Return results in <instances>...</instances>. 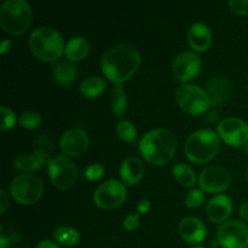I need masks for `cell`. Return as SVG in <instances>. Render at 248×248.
Instances as JSON below:
<instances>
[{"label": "cell", "instance_id": "obj_40", "mask_svg": "<svg viewBox=\"0 0 248 248\" xmlns=\"http://www.w3.org/2000/svg\"><path fill=\"white\" fill-rule=\"evenodd\" d=\"M191 248H205V247H202V246H195V247H191Z\"/></svg>", "mask_w": 248, "mask_h": 248}, {"label": "cell", "instance_id": "obj_28", "mask_svg": "<svg viewBox=\"0 0 248 248\" xmlns=\"http://www.w3.org/2000/svg\"><path fill=\"white\" fill-rule=\"evenodd\" d=\"M18 123L24 130H35V128H38L39 125L41 124V116L40 114L36 113V111H24V113L19 116Z\"/></svg>", "mask_w": 248, "mask_h": 248}, {"label": "cell", "instance_id": "obj_5", "mask_svg": "<svg viewBox=\"0 0 248 248\" xmlns=\"http://www.w3.org/2000/svg\"><path fill=\"white\" fill-rule=\"evenodd\" d=\"M31 22V9L24 0H7L0 7V26L11 35H21Z\"/></svg>", "mask_w": 248, "mask_h": 248}, {"label": "cell", "instance_id": "obj_27", "mask_svg": "<svg viewBox=\"0 0 248 248\" xmlns=\"http://www.w3.org/2000/svg\"><path fill=\"white\" fill-rule=\"evenodd\" d=\"M116 133L124 142L128 143V144H135L137 142V130L131 121H120L116 125Z\"/></svg>", "mask_w": 248, "mask_h": 248}, {"label": "cell", "instance_id": "obj_14", "mask_svg": "<svg viewBox=\"0 0 248 248\" xmlns=\"http://www.w3.org/2000/svg\"><path fill=\"white\" fill-rule=\"evenodd\" d=\"M90 147V138L81 128H72L63 133L60 140V148L64 155L80 156Z\"/></svg>", "mask_w": 248, "mask_h": 248}, {"label": "cell", "instance_id": "obj_20", "mask_svg": "<svg viewBox=\"0 0 248 248\" xmlns=\"http://www.w3.org/2000/svg\"><path fill=\"white\" fill-rule=\"evenodd\" d=\"M48 159L43 152H35L34 154H22L17 156L14 161V166L17 171L23 173L38 171L44 164H47Z\"/></svg>", "mask_w": 248, "mask_h": 248}, {"label": "cell", "instance_id": "obj_29", "mask_svg": "<svg viewBox=\"0 0 248 248\" xmlns=\"http://www.w3.org/2000/svg\"><path fill=\"white\" fill-rule=\"evenodd\" d=\"M0 111H1V125H0V130H11L17 123L16 114H15L11 109L7 108V107H1V108H0Z\"/></svg>", "mask_w": 248, "mask_h": 248}, {"label": "cell", "instance_id": "obj_38", "mask_svg": "<svg viewBox=\"0 0 248 248\" xmlns=\"http://www.w3.org/2000/svg\"><path fill=\"white\" fill-rule=\"evenodd\" d=\"M10 47H11V41L4 40L1 43V47H0V53H1V55H4V53H6L7 51L10 50Z\"/></svg>", "mask_w": 248, "mask_h": 248}, {"label": "cell", "instance_id": "obj_18", "mask_svg": "<svg viewBox=\"0 0 248 248\" xmlns=\"http://www.w3.org/2000/svg\"><path fill=\"white\" fill-rule=\"evenodd\" d=\"M144 176V165L138 157L128 156L120 166V177L126 186H137Z\"/></svg>", "mask_w": 248, "mask_h": 248}, {"label": "cell", "instance_id": "obj_12", "mask_svg": "<svg viewBox=\"0 0 248 248\" xmlns=\"http://www.w3.org/2000/svg\"><path fill=\"white\" fill-rule=\"evenodd\" d=\"M232 183V176L220 166H210L201 171L199 177V186L202 191L211 194L223 193Z\"/></svg>", "mask_w": 248, "mask_h": 248}, {"label": "cell", "instance_id": "obj_32", "mask_svg": "<svg viewBox=\"0 0 248 248\" xmlns=\"http://www.w3.org/2000/svg\"><path fill=\"white\" fill-rule=\"evenodd\" d=\"M228 5L235 14L248 15V0H230Z\"/></svg>", "mask_w": 248, "mask_h": 248}, {"label": "cell", "instance_id": "obj_26", "mask_svg": "<svg viewBox=\"0 0 248 248\" xmlns=\"http://www.w3.org/2000/svg\"><path fill=\"white\" fill-rule=\"evenodd\" d=\"M172 172H173V177L176 178V181L178 182L181 186L190 188V186H193L194 184H195V172H194V170L191 169L189 165L178 162V164L174 165L173 171Z\"/></svg>", "mask_w": 248, "mask_h": 248}, {"label": "cell", "instance_id": "obj_1", "mask_svg": "<svg viewBox=\"0 0 248 248\" xmlns=\"http://www.w3.org/2000/svg\"><path fill=\"white\" fill-rule=\"evenodd\" d=\"M142 63L140 52L133 46L118 44L104 52L101 60L104 77L114 84H123L138 72Z\"/></svg>", "mask_w": 248, "mask_h": 248}, {"label": "cell", "instance_id": "obj_9", "mask_svg": "<svg viewBox=\"0 0 248 248\" xmlns=\"http://www.w3.org/2000/svg\"><path fill=\"white\" fill-rule=\"evenodd\" d=\"M127 198L126 186L121 182L110 179L102 183L93 194L96 206L103 210H114L124 203Z\"/></svg>", "mask_w": 248, "mask_h": 248}, {"label": "cell", "instance_id": "obj_19", "mask_svg": "<svg viewBox=\"0 0 248 248\" xmlns=\"http://www.w3.org/2000/svg\"><path fill=\"white\" fill-rule=\"evenodd\" d=\"M188 43L198 52H203L212 44V33L203 23H194L188 31Z\"/></svg>", "mask_w": 248, "mask_h": 248}, {"label": "cell", "instance_id": "obj_35", "mask_svg": "<svg viewBox=\"0 0 248 248\" xmlns=\"http://www.w3.org/2000/svg\"><path fill=\"white\" fill-rule=\"evenodd\" d=\"M150 208V201L149 200H142L140 203H138L137 206V213H140V215H144V213H147L148 211H149Z\"/></svg>", "mask_w": 248, "mask_h": 248}, {"label": "cell", "instance_id": "obj_8", "mask_svg": "<svg viewBox=\"0 0 248 248\" xmlns=\"http://www.w3.org/2000/svg\"><path fill=\"white\" fill-rule=\"evenodd\" d=\"M46 167H47V173L52 184L61 190H68L77 182V166L74 161L68 156L58 155L52 159H48Z\"/></svg>", "mask_w": 248, "mask_h": 248}, {"label": "cell", "instance_id": "obj_39", "mask_svg": "<svg viewBox=\"0 0 248 248\" xmlns=\"http://www.w3.org/2000/svg\"><path fill=\"white\" fill-rule=\"evenodd\" d=\"M0 248H10V240L6 236H0Z\"/></svg>", "mask_w": 248, "mask_h": 248}, {"label": "cell", "instance_id": "obj_36", "mask_svg": "<svg viewBox=\"0 0 248 248\" xmlns=\"http://www.w3.org/2000/svg\"><path fill=\"white\" fill-rule=\"evenodd\" d=\"M36 248H61L56 242L51 241V240H43L38 244Z\"/></svg>", "mask_w": 248, "mask_h": 248}, {"label": "cell", "instance_id": "obj_22", "mask_svg": "<svg viewBox=\"0 0 248 248\" xmlns=\"http://www.w3.org/2000/svg\"><path fill=\"white\" fill-rule=\"evenodd\" d=\"M64 53L70 62L85 60L90 53V44L82 36H73L64 47Z\"/></svg>", "mask_w": 248, "mask_h": 248}, {"label": "cell", "instance_id": "obj_7", "mask_svg": "<svg viewBox=\"0 0 248 248\" xmlns=\"http://www.w3.org/2000/svg\"><path fill=\"white\" fill-rule=\"evenodd\" d=\"M176 99L182 110L191 115H201L212 106L207 91L194 84H182L177 87Z\"/></svg>", "mask_w": 248, "mask_h": 248}, {"label": "cell", "instance_id": "obj_31", "mask_svg": "<svg viewBox=\"0 0 248 248\" xmlns=\"http://www.w3.org/2000/svg\"><path fill=\"white\" fill-rule=\"evenodd\" d=\"M104 173V167L101 164H91L86 170H85V177L89 181H97L102 178Z\"/></svg>", "mask_w": 248, "mask_h": 248}, {"label": "cell", "instance_id": "obj_34", "mask_svg": "<svg viewBox=\"0 0 248 248\" xmlns=\"http://www.w3.org/2000/svg\"><path fill=\"white\" fill-rule=\"evenodd\" d=\"M9 205L10 201L7 193L5 190H0V212H1V215H4V213L6 212Z\"/></svg>", "mask_w": 248, "mask_h": 248}, {"label": "cell", "instance_id": "obj_24", "mask_svg": "<svg viewBox=\"0 0 248 248\" xmlns=\"http://www.w3.org/2000/svg\"><path fill=\"white\" fill-rule=\"evenodd\" d=\"M110 107L116 118H123L127 110V96L121 84L115 85L110 92Z\"/></svg>", "mask_w": 248, "mask_h": 248}, {"label": "cell", "instance_id": "obj_15", "mask_svg": "<svg viewBox=\"0 0 248 248\" xmlns=\"http://www.w3.org/2000/svg\"><path fill=\"white\" fill-rule=\"evenodd\" d=\"M178 232L182 239L190 245L200 244L206 237L205 224L195 217H186L182 219Z\"/></svg>", "mask_w": 248, "mask_h": 248}, {"label": "cell", "instance_id": "obj_10", "mask_svg": "<svg viewBox=\"0 0 248 248\" xmlns=\"http://www.w3.org/2000/svg\"><path fill=\"white\" fill-rule=\"evenodd\" d=\"M217 240L224 248H248V227L240 220L222 223L217 229Z\"/></svg>", "mask_w": 248, "mask_h": 248}, {"label": "cell", "instance_id": "obj_25", "mask_svg": "<svg viewBox=\"0 0 248 248\" xmlns=\"http://www.w3.org/2000/svg\"><path fill=\"white\" fill-rule=\"evenodd\" d=\"M53 239L63 246H75L80 241V235L77 229L72 227H58L53 230Z\"/></svg>", "mask_w": 248, "mask_h": 248}, {"label": "cell", "instance_id": "obj_30", "mask_svg": "<svg viewBox=\"0 0 248 248\" xmlns=\"http://www.w3.org/2000/svg\"><path fill=\"white\" fill-rule=\"evenodd\" d=\"M203 199V191L201 189H193V190L189 191L186 196V205L189 208H198L202 205Z\"/></svg>", "mask_w": 248, "mask_h": 248}, {"label": "cell", "instance_id": "obj_6", "mask_svg": "<svg viewBox=\"0 0 248 248\" xmlns=\"http://www.w3.org/2000/svg\"><path fill=\"white\" fill-rule=\"evenodd\" d=\"M10 194L14 200L21 205H34L44 194L43 181L35 174H18L10 184Z\"/></svg>", "mask_w": 248, "mask_h": 248}, {"label": "cell", "instance_id": "obj_16", "mask_svg": "<svg viewBox=\"0 0 248 248\" xmlns=\"http://www.w3.org/2000/svg\"><path fill=\"white\" fill-rule=\"evenodd\" d=\"M207 216L211 222L213 223H225V220L230 217L232 212V199L224 194L216 195L208 201L207 203Z\"/></svg>", "mask_w": 248, "mask_h": 248}, {"label": "cell", "instance_id": "obj_4", "mask_svg": "<svg viewBox=\"0 0 248 248\" xmlns=\"http://www.w3.org/2000/svg\"><path fill=\"white\" fill-rule=\"evenodd\" d=\"M220 148L219 136L212 130H198L186 138V155L191 162L206 164L218 154Z\"/></svg>", "mask_w": 248, "mask_h": 248}, {"label": "cell", "instance_id": "obj_3", "mask_svg": "<svg viewBox=\"0 0 248 248\" xmlns=\"http://www.w3.org/2000/svg\"><path fill=\"white\" fill-rule=\"evenodd\" d=\"M64 47L62 35L52 27H39L29 36V48L36 58L44 62L57 61L62 57Z\"/></svg>", "mask_w": 248, "mask_h": 248}, {"label": "cell", "instance_id": "obj_13", "mask_svg": "<svg viewBox=\"0 0 248 248\" xmlns=\"http://www.w3.org/2000/svg\"><path fill=\"white\" fill-rule=\"evenodd\" d=\"M201 70V58L193 51H184L174 58L172 74L178 81L186 82L198 77Z\"/></svg>", "mask_w": 248, "mask_h": 248}, {"label": "cell", "instance_id": "obj_33", "mask_svg": "<svg viewBox=\"0 0 248 248\" xmlns=\"http://www.w3.org/2000/svg\"><path fill=\"white\" fill-rule=\"evenodd\" d=\"M140 213H135V215H130L124 219V228L126 230H132L137 229L138 225H140Z\"/></svg>", "mask_w": 248, "mask_h": 248}, {"label": "cell", "instance_id": "obj_37", "mask_svg": "<svg viewBox=\"0 0 248 248\" xmlns=\"http://www.w3.org/2000/svg\"><path fill=\"white\" fill-rule=\"evenodd\" d=\"M240 216L242 217V219L248 222V201L240 206Z\"/></svg>", "mask_w": 248, "mask_h": 248}, {"label": "cell", "instance_id": "obj_17", "mask_svg": "<svg viewBox=\"0 0 248 248\" xmlns=\"http://www.w3.org/2000/svg\"><path fill=\"white\" fill-rule=\"evenodd\" d=\"M207 93L211 99V103L215 107H220L230 99L232 87L227 78L216 77L208 82Z\"/></svg>", "mask_w": 248, "mask_h": 248}, {"label": "cell", "instance_id": "obj_11", "mask_svg": "<svg viewBox=\"0 0 248 248\" xmlns=\"http://www.w3.org/2000/svg\"><path fill=\"white\" fill-rule=\"evenodd\" d=\"M218 136L230 147H242L248 143V125L240 118H227L218 125Z\"/></svg>", "mask_w": 248, "mask_h": 248}, {"label": "cell", "instance_id": "obj_21", "mask_svg": "<svg viewBox=\"0 0 248 248\" xmlns=\"http://www.w3.org/2000/svg\"><path fill=\"white\" fill-rule=\"evenodd\" d=\"M52 77L56 84L65 87L72 86L78 77L77 65L70 61L58 62L52 69Z\"/></svg>", "mask_w": 248, "mask_h": 248}, {"label": "cell", "instance_id": "obj_2", "mask_svg": "<svg viewBox=\"0 0 248 248\" xmlns=\"http://www.w3.org/2000/svg\"><path fill=\"white\" fill-rule=\"evenodd\" d=\"M138 148L140 155L149 164L162 166L169 164L176 154V136L166 128H155L143 136Z\"/></svg>", "mask_w": 248, "mask_h": 248}, {"label": "cell", "instance_id": "obj_23", "mask_svg": "<svg viewBox=\"0 0 248 248\" xmlns=\"http://www.w3.org/2000/svg\"><path fill=\"white\" fill-rule=\"evenodd\" d=\"M107 82L103 78L90 77L80 84V92L84 97L90 99L97 98L106 91Z\"/></svg>", "mask_w": 248, "mask_h": 248}]
</instances>
